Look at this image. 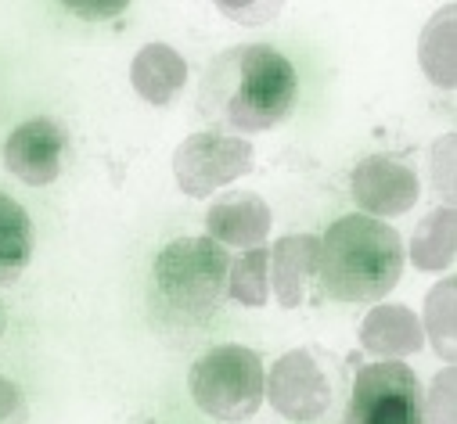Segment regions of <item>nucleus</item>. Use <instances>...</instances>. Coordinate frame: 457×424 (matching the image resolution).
Here are the masks:
<instances>
[{
    "instance_id": "obj_21",
    "label": "nucleus",
    "mask_w": 457,
    "mask_h": 424,
    "mask_svg": "<svg viewBox=\"0 0 457 424\" xmlns=\"http://www.w3.org/2000/svg\"><path fill=\"white\" fill-rule=\"evenodd\" d=\"M26 417H29V403L22 388L8 378H0V424H26Z\"/></svg>"
},
{
    "instance_id": "obj_16",
    "label": "nucleus",
    "mask_w": 457,
    "mask_h": 424,
    "mask_svg": "<svg viewBox=\"0 0 457 424\" xmlns=\"http://www.w3.org/2000/svg\"><path fill=\"white\" fill-rule=\"evenodd\" d=\"M421 69L436 86L443 90L453 86V8L450 4L421 33Z\"/></svg>"
},
{
    "instance_id": "obj_9",
    "label": "nucleus",
    "mask_w": 457,
    "mask_h": 424,
    "mask_svg": "<svg viewBox=\"0 0 457 424\" xmlns=\"http://www.w3.org/2000/svg\"><path fill=\"white\" fill-rule=\"evenodd\" d=\"M353 198L371 216H403L418 201V173L393 159V155H371L353 169Z\"/></svg>"
},
{
    "instance_id": "obj_18",
    "label": "nucleus",
    "mask_w": 457,
    "mask_h": 424,
    "mask_svg": "<svg viewBox=\"0 0 457 424\" xmlns=\"http://www.w3.org/2000/svg\"><path fill=\"white\" fill-rule=\"evenodd\" d=\"M453 291H457L453 277L439 281L428 291V298H425V328H421V331H428L436 353L446 363H453Z\"/></svg>"
},
{
    "instance_id": "obj_6",
    "label": "nucleus",
    "mask_w": 457,
    "mask_h": 424,
    "mask_svg": "<svg viewBox=\"0 0 457 424\" xmlns=\"http://www.w3.org/2000/svg\"><path fill=\"white\" fill-rule=\"evenodd\" d=\"M342 424H425L421 385L403 363L361 367Z\"/></svg>"
},
{
    "instance_id": "obj_17",
    "label": "nucleus",
    "mask_w": 457,
    "mask_h": 424,
    "mask_svg": "<svg viewBox=\"0 0 457 424\" xmlns=\"http://www.w3.org/2000/svg\"><path fill=\"white\" fill-rule=\"evenodd\" d=\"M227 291L242 306H263L270 295V252L249 249L242 259H235V266L227 270Z\"/></svg>"
},
{
    "instance_id": "obj_1",
    "label": "nucleus",
    "mask_w": 457,
    "mask_h": 424,
    "mask_svg": "<svg viewBox=\"0 0 457 424\" xmlns=\"http://www.w3.org/2000/svg\"><path fill=\"white\" fill-rule=\"evenodd\" d=\"M299 97V76L285 54L263 44H242L212 58L198 83L195 109L220 130L263 134L278 126Z\"/></svg>"
},
{
    "instance_id": "obj_22",
    "label": "nucleus",
    "mask_w": 457,
    "mask_h": 424,
    "mask_svg": "<svg viewBox=\"0 0 457 424\" xmlns=\"http://www.w3.org/2000/svg\"><path fill=\"white\" fill-rule=\"evenodd\" d=\"M130 4L127 0H108V4H65V12H72V15H79V19H90V22H97V19H120L123 12H127Z\"/></svg>"
},
{
    "instance_id": "obj_4",
    "label": "nucleus",
    "mask_w": 457,
    "mask_h": 424,
    "mask_svg": "<svg viewBox=\"0 0 457 424\" xmlns=\"http://www.w3.org/2000/svg\"><path fill=\"white\" fill-rule=\"evenodd\" d=\"M227 270L231 259L212 238H177L155 259V284L173 309L209 313L227 291Z\"/></svg>"
},
{
    "instance_id": "obj_5",
    "label": "nucleus",
    "mask_w": 457,
    "mask_h": 424,
    "mask_svg": "<svg viewBox=\"0 0 457 424\" xmlns=\"http://www.w3.org/2000/svg\"><path fill=\"white\" fill-rule=\"evenodd\" d=\"M253 169H256L253 144L231 134H220V130L191 134L173 155L177 187L187 198H205L227 183H235L238 176H249Z\"/></svg>"
},
{
    "instance_id": "obj_23",
    "label": "nucleus",
    "mask_w": 457,
    "mask_h": 424,
    "mask_svg": "<svg viewBox=\"0 0 457 424\" xmlns=\"http://www.w3.org/2000/svg\"><path fill=\"white\" fill-rule=\"evenodd\" d=\"M0 335H4V306H0Z\"/></svg>"
},
{
    "instance_id": "obj_20",
    "label": "nucleus",
    "mask_w": 457,
    "mask_h": 424,
    "mask_svg": "<svg viewBox=\"0 0 457 424\" xmlns=\"http://www.w3.org/2000/svg\"><path fill=\"white\" fill-rule=\"evenodd\" d=\"M220 8V15H227V19H235V22H242V26H263V22H270L278 12H281V4H263V0H223V4H216Z\"/></svg>"
},
{
    "instance_id": "obj_12",
    "label": "nucleus",
    "mask_w": 457,
    "mask_h": 424,
    "mask_svg": "<svg viewBox=\"0 0 457 424\" xmlns=\"http://www.w3.org/2000/svg\"><path fill=\"white\" fill-rule=\"evenodd\" d=\"M317 249L320 238L313 234H288L270 249V281L285 309H295L303 302L306 281H313L317 273Z\"/></svg>"
},
{
    "instance_id": "obj_10",
    "label": "nucleus",
    "mask_w": 457,
    "mask_h": 424,
    "mask_svg": "<svg viewBox=\"0 0 457 424\" xmlns=\"http://www.w3.org/2000/svg\"><path fill=\"white\" fill-rule=\"evenodd\" d=\"M205 231L216 245L231 249H260L270 234V205L260 194H227L212 201Z\"/></svg>"
},
{
    "instance_id": "obj_15",
    "label": "nucleus",
    "mask_w": 457,
    "mask_h": 424,
    "mask_svg": "<svg viewBox=\"0 0 457 424\" xmlns=\"http://www.w3.org/2000/svg\"><path fill=\"white\" fill-rule=\"evenodd\" d=\"M453 208L443 205V208H432L428 216L418 224L414 238H411V263L418 270H446L453 263Z\"/></svg>"
},
{
    "instance_id": "obj_19",
    "label": "nucleus",
    "mask_w": 457,
    "mask_h": 424,
    "mask_svg": "<svg viewBox=\"0 0 457 424\" xmlns=\"http://www.w3.org/2000/svg\"><path fill=\"white\" fill-rule=\"evenodd\" d=\"M421 413H425V424H453V371L450 367L432 381L421 403Z\"/></svg>"
},
{
    "instance_id": "obj_13",
    "label": "nucleus",
    "mask_w": 457,
    "mask_h": 424,
    "mask_svg": "<svg viewBox=\"0 0 457 424\" xmlns=\"http://www.w3.org/2000/svg\"><path fill=\"white\" fill-rule=\"evenodd\" d=\"M361 346L375 356H414L425 346V331L407 306H378L361 328Z\"/></svg>"
},
{
    "instance_id": "obj_3",
    "label": "nucleus",
    "mask_w": 457,
    "mask_h": 424,
    "mask_svg": "<svg viewBox=\"0 0 457 424\" xmlns=\"http://www.w3.org/2000/svg\"><path fill=\"white\" fill-rule=\"evenodd\" d=\"M187 388L198 410L216 420H245L260 410L267 395V374L253 349L245 346H216L195 360Z\"/></svg>"
},
{
    "instance_id": "obj_14",
    "label": "nucleus",
    "mask_w": 457,
    "mask_h": 424,
    "mask_svg": "<svg viewBox=\"0 0 457 424\" xmlns=\"http://www.w3.org/2000/svg\"><path fill=\"white\" fill-rule=\"evenodd\" d=\"M33 259V224L26 208L0 194V284H15Z\"/></svg>"
},
{
    "instance_id": "obj_7",
    "label": "nucleus",
    "mask_w": 457,
    "mask_h": 424,
    "mask_svg": "<svg viewBox=\"0 0 457 424\" xmlns=\"http://www.w3.org/2000/svg\"><path fill=\"white\" fill-rule=\"evenodd\" d=\"M267 399L288 420H320L331 410L335 388L310 349H292L270 367Z\"/></svg>"
},
{
    "instance_id": "obj_2",
    "label": "nucleus",
    "mask_w": 457,
    "mask_h": 424,
    "mask_svg": "<svg viewBox=\"0 0 457 424\" xmlns=\"http://www.w3.org/2000/svg\"><path fill=\"white\" fill-rule=\"evenodd\" d=\"M403 273V241L375 216H342L317 249L313 281L335 302L371 306L386 298Z\"/></svg>"
},
{
    "instance_id": "obj_11",
    "label": "nucleus",
    "mask_w": 457,
    "mask_h": 424,
    "mask_svg": "<svg viewBox=\"0 0 457 424\" xmlns=\"http://www.w3.org/2000/svg\"><path fill=\"white\" fill-rule=\"evenodd\" d=\"M130 79H134V90L148 104L166 109L187 83V61L170 44H145L130 65Z\"/></svg>"
},
{
    "instance_id": "obj_8",
    "label": "nucleus",
    "mask_w": 457,
    "mask_h": 424,
    "mask_svg": "<svg viewBox=\"0 0 457 424\" xmlns=\"http://www.w3.org/2000/svg\"><path fill=\"white\" fill-rule=\"evenodd\" d=\"M65 126L58 119H26L22 126L12 130L8 144H4V162L8 169L33 187L54 183L62 176V162H65Z\"/></svg>"
}]
</instances>
